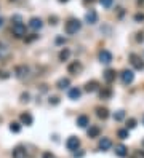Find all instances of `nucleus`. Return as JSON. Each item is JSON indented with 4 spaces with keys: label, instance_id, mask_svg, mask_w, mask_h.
<instances>
[{
    "label": "nucleus",
    "instance_id": "9d476101",
    "mask_svg": "<svg viewBox=\"0 0 144 158\" xmlns=\"http://www.w3.org/2000/svg\"><path fill=\"white\" fill-rule=\"evenodd\" d=\"M98 147H99V150H109L110 147H112V140H110L109 137H103L101 140H99V144H98Z\"/></svg>",
    "mask_w": 144,
    "mask_h": 158
},
{
    "label": "nucleus",
    "instance_id": "e433bc0d",
    "mask_svg": "<svg viewBox=\"0 0 144 158\" xmlns=\"http://www.w3.org/2000/svg\"><path fill=\"white\" fill-rule=\"evenodd\" d=\"M136 158H144V152H138V153H136Z\"/></svg>",
    "mask_w": 144,
    "mask_h": 158
},
{
    "label": "nucleus",
    "instance_id": "58836bf2",
    "mask_svg": "<svg viewBox=\"0 0 144 158\" xmlns=\"http://www.w3.org/2000/svg\"><path fill=\"white\" fill-rule=\"evenodd\" d=\"M74 156H83V152H79V153H74Z\"/></svg>",
    "mask_w": 144,
    "mask_h": 158
},
{
    "label": "nucleus",
    "instance_id": "dca6fc26",
    "mask_svg": "<svg viewBox=\"0 0 144 158\" xmlns=\"http://www.w3.org/2000/svg\"><path fill=\"white\" fill-rule=\"evenodd\" d=\"M67 94H69V99H72V101H77V99H80L82 91H80L79 88H70Z\"/></svg>",
    "mask_w": 144,
    "mask_h": 158
},
{
    "label": "nucleus",
    "instance_id": "f3484780",
    "mask_svg": "<svg viewBox=\"0 0 144 158\" xmlns=\"http://www.w3.org/2000/svg\"><path fill=\"white\" fill-rule=\"evenodd\" d=\"M99 134H101V129H99V126H95V125H93V126L88 128V137L93 139V137H98Z\"/></svg>",
    "mask_w": 144,
    "mask_h": 158
},
{
    "label": "nucleus",
    "instance_id": "1a4fd4ad",
    "mask_svg": "<svg viewBox=\"0 0 144 158\" xmlns=\"http://www.w3.org/2000/svg\"><path fill=\"white\" fill-rule=\"evenodd\" d=\"M27 74H29V67H26V66H18L15 69V75L18 78H24V77H27Z\"/></svg>",
    "mask_w": 144,
    "mask_h": 158
},
{
    "label": "nucleus",
    "instance_id": "39448f33",
    "mask_svg": "<svg viewBox=\"0 0 144 158\" xmlns=\"http://www.w3.org/2000/svg\"><path fill=\"white\" fill-rule=\"evenodd\" d=\"M130 59H131V64L136 70H142L144 69V61L139 58L138 54H130Z\"/></svg>",
    "mask_w": 144,
    "mask_h": 158
},
{
    "label": "nucleus",
    "instance_id": "20e7f679",
    "mask_svg": "<svg viewBox=\"0 0 144 158\" xmlns=\"http://www.w3.org/2000/svg\"><path fill=\"white\" fill-rule=\"evenodd\" d=\"M82 69H83V66H82L79 61H72V63L67 66V72L72 75H77V74H80Z\"/></svg>",
    "mask_w": 144,
    "mask_h": 158
},
{
    "label": "nucleus",
    "instance_id": "7c9ffc66",
    "mask_svg": "<svg viewBox=\"0 0 144 158\" xmlns=\"http://www.w3.org/2000/svg\"><path fill=\"white\" fill-rule=\"evenodd\" d=\"M21 101H23V102H27V101H29V94L23 93V94H21Z\"/></svg>",
    "mask_w": 144,
    "mask_h": 158
},
{
    "label": "nucleus",
    "instance_id": "393cba45",
    "mask_svg": "<svg viewBox=\"0 0 144 158\" xmlns=\"http://www.w3.org/2000/svg\"><path fill=\"white\" fill-rule=\"evenodd\" d=\"M117 136H119L120 139H128V137H130V134H128V129H119Z\"/></svg>",
    "mask_w": 144,
    "mask_h": 158
},
{
    "label": "nucleus",
    "instance_id": "5701e85b",
    "mask_svg": "<svg viewBox=\"0 0 144 158\" xmlns=\"http://www.w3.org/2000/svg\"><path fill=\"white\" fill-rule=\"evenodd\" d=\"M123 118H125V112H123V110H117V112L114 114V120H115V121H122Z\"/></svg>",
    "mask_w": 144,
    "mask_h": 158
},
{
    "label": "nucleus",
    "instance_id": "f8f14e48",
    "mask_svg": "<svg viewBox=\"0 0 144 158\" xmlns=\"http://www.w3.org/2000/svg\"><path fill=\"white\" fill-rule=\"evenodd\" d=\"M21 123L23 125H26V126H31L32 123H34V118H32V115L29 114V112H26V114H21Z\"/></svg>",
    "mask_w": 144,
    "mask_h": 158
},
{
    "label": "nucleus",
    "instance_id": "a18cd8bd",
    "mask_svg": "<svg viewBox=\"0 0 144 158\" xmlns=\"http://www.w3.org/2000/svg\"><path fill=\"white\" fill-rule=\"evenodd\" d=\"M142 123H144V117H142Z\"/></svg>",
    "mask_w": 144,
    "mask_h": 158
},
{
    "label": "nucleus",
    "instance_id": "bb28decb",
    "mask_svg": "<svg viewBox=\"0 0 144 158\" xmlns=\"http://www.w3.org/2000/svg\"><path fill=\"white\" fill-rule=\"evenodd\" d=\"M112 2H114V0H99V3H101L104 8H110V7H112Z\"/></svg>",
    "mask_w": 144,
    "mask_h": 158
},
{
    "label": "nucleus",
    "instance_id": "4c0bfd02",
    "mask_svg": "<svg viewBox=\"0 0 144 158\" xmlns=\"http://www.w3.org/2000/svg\"><path fill=\"white\" fill-rule=\"evenodd\" d=\"M0 77H2V78H8V74H5V72H0Z\"/></svg>",
    "mask_w": 144,
    "mask_h": 158
},
{
    "label": "nucleus",
    "instance_id": "2eb2a0df",
    "mask_svg": "<svg viewBox=\"0 0 144 158\" xmlns=\"http://www.w3.org/2000/svg\"><path fill=\"white\" fill-rule=\"evenodd\" d=\"M115 155L120 156V158H125L126 155H128V149H126L123 144H120V145H117V147H115Z\"/></svg>",
    "mask_w": 144,
    "mask_h": 158
},
{
    "label": "nucleus",
    "instance_id": "2f4dec72",
    "mask_svg": "<svg viewBox=\"0 0 144 158\" xmlns=\"http://www.w3.org/2000/svg\"><path fill=\"white\" fill-rule=\"evenodd\" d=\"M42 158H54V155L51 153V152H45V153H43V156Z\"/></svg>",
    "mask_w": 144,
    "mask_h": 158
},
{
    "label": "nucleus",
    "instance_id": "a211bd4d",
    "mask_svg": "<svg viewBox=\"0 0 144 158\" xmlns=\"http://www.w3.org/2000/svg\"><path fill=\"white\" fill-rule=\"evenodd\" d=\"M104 80H106L107 83H112V82L115 80V70L107 69L106 72H104Z\"/></svg>",
    "mask_w": 144,
    "mask_h": 158
},
{
    "label": "nucleus",
    "instance_id": "c756f323",
    "mask_svg": "<svg viewBox=\"0 0 144 158\" xmlns=\"http://www.w3.org/2000/svg\"><path fill=\"white\" fill-rule=\"evenodd\" d=\"M35 38H38V35H37V34H32L31 37H27V38H26V42H34Z\"/></svg>",
    "mask_w": 144,
    "mask_h": 158
},
{
    "label": "nucleus",
    "instance_id": "aec40b11",
    "mask_svg": "<svg viewBox=\"0 0 144 158\" xmlns=\"http://www.w3.org/2000/svg\"><path fill=\"white\" fill-rule=\"evenodd\" d=\"M69 56H70V50L69 48H63L59 51V61H61V63H64V61L69 59Z\"/></svg>",
    "mask_w": 144,
    "mask_h": 158
},
{
    "label": "nucleus",
    "instance_id": "a19ab883",
    "mask_svg": "<svg viewBox=\"0 0 144 158\" xmlns=\"http://www.w3.org/2000/svg\"><path fill=\"white\" fill-rule=\"evenodd\" d=\"M138 5H141V7H144V0H138Z\"/></svg>",
    "mask_w": 144,
    "mask_h": 158
},
{
    "label": "nucleus",
    "instance_id": "37998d69",
    "mask_svg": "<svg viewBox=\"0 0 144 158\" xmlns=\"http://www.w3.org/2000/svg\"><path fill=\"white\" fill-rule=\"evenodd\" d=\"M2 26H3V19H2V18H0V27H2Z\"/></svg>",
    "mask_w": 144,
    "mask_h": 158
},
{
    "label": "nucleus",
    "instance_id": "79ce46f5",
    "mask_svg": "<svg viewBox=\"0 0 144 158\" xmlns=\"http://www.w3.org/2000/svg\"><path fill=\"white\" fill-rule=\"evenodd\" d=\"M58 2H61V3H66V2H69V0H58Z\"/></svg>",
    "mask_w": 144,
    "mask_h": 158
},
{
    "label": "nucleus",
    "instance_id": "473e14b6",
    "mask_svg": "<svg viewBox=\"0 0 144 158\" xmlns=\"http://www.w3.org/2000/svg\"><path fill=\"white\" fill-rule=\"evenodd\" d=\"M50 104H54V105L59 104V98H51L50 99Z\"/></svg>",
    "mask_w": 144,
    "mask_h": 158
},
{
    "label": "nucleus",
    "instance_id": "6e6552de",
    "mask_svg": "<svg viewBox=\"0 0 144 158\" xmlns=\"http://www.w3.org/2000/svg\"><path fill=\"white\" fill-rule=\"evenodd\" d=\"M85 21L88 22V24H96V22H98V13H96L95 10L87 11V15H85Z\"/></svg>",
    "mask_w": 144,
    "mask_h": 158
},
{
    "label": "nucleus",
    "instance_id": "6ab92c4d",
    "mask_svg": "<svg viewBox=\"0 0 144 158\" xmlns=\"http://www.w3.org/2000/svg\"><path fill=\"white\" fill-rule=\"evenodd\" d=\"M69 85H70V80L69 78H59L58 80V83H56V86L59 88V89H66V88H69Z\"/></svg>",
    "mask_w": 144,
    "mask_h": 158
},
{
    "label": "nucleus",
    "instance_id": "a878e982",
    "mask_svg": "<svg viewBox=\"0 0 144 158\" xmlns=\"http://www.w3.org/2000/svg\"><path fill=\"white\" fill-rule=\"evenodd\" d=\"M110 94H112V91H110V89H103V91L99 93L101 99H107V98H110Z\"/></svg>",
    "mask_w": 144,
    "mask_h": 158
},
{
    "label": "nucleus",
    "instance_id": "72a5a7b5",
    "mask_svg": "<svg viewBox=\"0 0 144 158\" xmlns=\"http://www.w3.org/2000/svg\"><path fill=\"white\" fill-rule=\"evenodd\" d=\"M11 21H15V24L16 22H21V16H18V15H15L13 18H11Z\"/></svg>",
    "mask_w": 144,
    "mask_h": 158
},
{
    "label": "nucleus",
    "instance_id": "f704fd0d",
    "mask_svg": "<svg viewBox=\"0 0 144 158\" xmlns=\"http://www.w3.org/2000/svg\"><path fill=\"white\" fill-rule=\"evenodd\" d=\"M136 40H138V42H142V40H144V34H138Z\"/></svg>",
    "mask_w": 144,
    "mask_h": 158
},
{
    "label": "nucleus",
    "instance_id": "f03ea898",
    "mask_svg": "<svg viewBox=\"0 0 144 158\" xmlns=\"http://www.w3.org/2000/svg\"><path fill=\"white\" fill-rule=\"evenodd\" d=\"M13 35L18 37V38H23L26 35V26L23 24V22H16V24H13Z\"/></svg>",
    "mask_w": 144,
    "mask_h": 158
},
{
    "label": "nucleus",
    "instance_id": "cd10ccee",
    "mask_svg": "<svg viewBox=\"0 0 144 158\" xmlns=\"http://www.w3.org/2000/svg\"><path fill=\"white\" fill-rule=\"evenodd\" d=\"M135 126H136V120L135 118H130V120L126 121V129H133Z\"/></svg>",
    "mask_w": 144,
    "mask_h": 158
},
{
    "label": "nucleus",
    "instance_id": "b1692460",
    "mask_svg": "<svg viewBox=\"0 0 144 158\" xmlns=\"http://www.w3.org/2000/svg\"><path fill=\"white\" fill-rule=\"evenodd\" d=\"M10 131H11V133H19L21 131V125H19V123H16V121L10 123Z\"/></svg>",
    "mask_w": 144,
    "mask_h": 158
},
{
    "label": "nucleus",
    "instance_id": "c03bdc74",
    "mask_svg": "<svg viewBox=\"0 0 144 158\" xmlns=\"http://www.w3.org/2000/svg\"><path fill=\"white\" fill-rule=\"evenodd\" d=\"M141 145H142V147H144V139H142V142H141Z\"/></svg>",
    "mask_w": 144,
    "mask_h": 158
},
{
    "label": "nucleus",
    "instance_id": "4be33fe9",
    "mask_svg": "<svg viewBox=\"0 0 144 158\" xmlns=\"http://www.w3.org/2000/svg\"><path fill=\"white\" fill-rule=\"evenodd\" d=\"M96 115L99 118H103V120H106V118L109 117V110L107 109H103V107H99V109H96Z\"/></svg>",
    "mask_w": 144,
    "mask_h": 158
},
{
    "label": "nucleus",
    "instance_id": "0eeeda50",
    "mask_svg": "<svg viewBox=\"0 0 144 158\" xmlns=\"http://www.w3.org/2000/svg\"><path fill=\"white\" fill-rule=\"evenodd\" d=\"M120 77H122V82H123L125 85H130V83H133V80H135V74H133V70H123L120 74Z\"/></svg>",
    "mask_w": 144,
    "mask_h": 158
},
{
    "label": "nucleus",
    "instance_id": "423d86ee",
    "mask_svg": "<svg viewBox=\"0 0 144 158\" xmlns=\"http://www.w3.org/2000/svg\"><path fill=\"white\" fill-rule=\"evenodd\" d=\"M99 63H103V64H110V63H112V53L107 51V50H103V51H99Z\"/></svg>",
    "mask_w": 144,
    "mask_h": 158
},
{
    "label": "nucleus",
    "instance_id": "412c9836",
    "mask_svg": "<svg viewBox=\"0 0 144 158\" xmlns=\"http://www.w3.org/2000/svg\"><path fill=\"white\" fill-rule=\"evenodd\" d=\"M96 89H98V82L96 80H91L85 85V91H88V93H93V91H96Z\"/></svg>",
    "mask_w": 144,
    "mask_h": 158
},
{
    "label": "nucleus",
    "instance_id": "f257e3e1",
    "mask_svg": "<svg viewBox=\"0 0 144 158\" xmlns=\"http://www.w3.org/2000/svg\"><path fill=\"white\" fill-rule=\"evenodd\" d=\"M80 27H82V22L79 19H75V18H72L69 19L67 22H66V34H69V35H74V34H77L80 31Z\"/></svg>",
    "mask_w": 144,
    "mask_h": 158
},
{
    "label": "nucleus",
    "instance_id": "c85d7f7f",
    "mask_svg": "<svg viewBox=\"0 0 144 158\" xmlns=\"http://www.w3.org/2000/svg\"><path fill=\"white\" fill-rule=\"evenodd\" d=\"M135 21H138V22H139V21H144V15H142V13H136V15H135Z\"/></svg>",
    "mask_w": 144,
    "mask_h": 158
},
{
    "label": "nucleus",
    "instance_id": "7ed1b4c3",
    "mask_svg": "<svg viewBox=\"0 0 144 158\" xmlns=\"http://www.w3.org/2000/svg\"><path fill=\"white\" fill-rule=\"evenodd\" d=\"M66 147H67L70 152H74L80 147V139L75 137V136H70L67 140H66Z\"/></svg>",
    "mask_w": 144,
    "mask_h": 158
},
{
    "label": "nucleus",
    "instance_id": "ea45409f",
    "mask_svg": "<svg viewBox=\"0 0 144 158\" xmlns=\"http://www.w3.org/2000/svg\"><path fill=\"white\" fill-rule=\"evenodd\" d=\"M93 2H95V0H83V3H87V5L88 3H93Z\"/></svg>",
    "mask_w": 144,
    "mask_h": 158
},
{
    "label": "nucleus",
    "instance_id": "c9c22d12",
    "mask_svg": "<svg viewBox=\"0 0 144 158\" xmlns=\"http://www.w3.org/2000/svg\"><path fill=\"white\" fill-rule=\"evenodd\" d=\"M50 24H56V16H53V18L50 16Z\"/></svg>",
    "mask_w": 144,
    "mask_h": 158
},
{
    "label": "nucleus",
    "instance_id": "ddd939ff",
    "mask_svg": "<svg viewBox=\"0 0 144 158\" xmlns=\"http://www.w3.org/2000/svg\"><path fill=\"white\" fill-rule=\"evenodd\" d=\"M42 26H43V22L40 18H32L29 21V27L31 29H34V31H38V29H42Z\"/></svg>",
    "mask_w": 144,
    "mask_h": 158
},
{
    "label": "nucleus",
    "instance_id": "9b49d317",
    "mask_svg": "<svg viewBox=\"0 0 144 158\" xmlns=\"http://www.w3.org/2000/svg\"><path fill=\"white\" fill-rule=\"evenodd\" d=\"M11 155H13V158H26V149L23 145H18V147L13 149Z\"/></svg>",
    "mask_w": 144,
    "mask_h": 158
},
{
    "label": "nucleus",
    "instance_id": "4468645a",
    "mask_svg": "<svg viewBox=\"0 0 144 158\" xmlns=\"http://www.w3.org/2000/svg\"><path fill=\"white\" fill-rule=\"evenodd\" d=\"M88 125H90V118H88L87 115L77 117V126H79V128H87Z\"/></svg>",
    "mask_w": 144,
    "mask_h": 158
},
{
    "label": "nucleus",
    "instance_id": "49530a36",
    "mask_svg": "<svg viewBox=\"0 0 144 158\" xmlns=\"http://www.w3.org/2000/svg\"><path fill=\"white\" fill-rule=\"evenodd\" d=\"M11 2H15V0H11Z\"/></svg>",
    "mask_w": 144,
    "mask_h": 158
}]
</instances>
